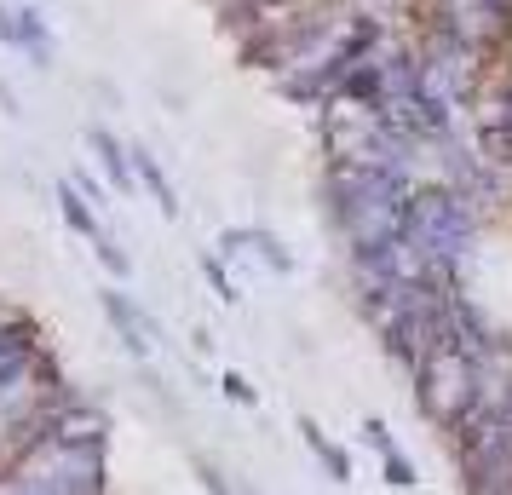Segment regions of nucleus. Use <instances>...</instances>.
<instances>
[{"instance_id":"f257e3e1","label":"nucleus","mask_w":512,"mask_h":495,"mask_svg":"<svg viewBox=\"0 0 512 495\" xmlns=\"http://www.w3.org/2000/svg\"><path fill=\"white\" fill-rule=\"evenodd\" d=\"M328 208H334V225L351 236V248L386 242V236L403 231L409 179H403V167L328 162Z\"/></svg>"},{"instance_id":"f03ea898","label":"nucleus","mask_w":512,"mask_h":495,"mask_svg":"<svg viewBox=\"0 0 512 495\" xmlns=\"http://www.w3.org/2000/svg\"><path fill=\"white\" fill-rule=\"evenodd\" d=\"M0 495H104V449L35 438L0 472Z\"/></svg>"},{"instance_id":"7ed1b4c3","label":"nucleus","mask_w":512,"mask_h":495,"mask_svg":"<svg viewBox=\"0 0 512 495\" xmlns=\"http://www.w3.org/2000/svg\"><path fill=\"white\" fill-rule=\"evenodd\" d=\"M397 236H403L432 271H455V260H461L466 242H472V208H466V196H455L449 185L409 190V208H403V231Z\"/></svg>"},{"instance_id":"20e7f679","label":"nucleus","mask_w":512,"mask_h":495,"mask_svg":"<svg viewBox=\"0 0 512 495\" xmlns=\"http://www.w3.org/2000/svg\"><path fill=\"white\" fill-rule=\"evenodd\" d=\"M489 363L478 357H466L461 346H443V352L420 357L415 363V403L432 415L438 426H455L466 415V403L478 392V380H484Z\"/></svg>"},{"instance_id":"39448f33","label":"nucleus","mask_w":512,"mask_h":495,"mask_svg":"<svg viewBox=\"0 0 512 495\" xmlns=\"http://www.w3.org/2000/svg\"><path fill=\"white\" fill-rule=\"evenodd\" d=\"M98 306H104V317H110V329L121 334V346L133 357H150V346H156V323L144 317V306H133L121 288H98Z\"/></svg>"},{"instance_id":"423d86ee","label":"nucleus","mask_w":512,"mask_h":495,"mask_svg":"<svg viewBox=\"0 0 512 495\" xmlns=\"http://www.w3.org/2000/svg\"><path fill=\"white\" fill-rule=\"evenodd\" d=\"M35 363H41V334H35V323H24V317L0 323V380L24 375Z\"/></svg>"},{"instance_id":"0eeeda50","label":"nucleus","mask_w":512,"mask_h":495,"mask_svg":"<svg viewBox=\"0 0 512 495\" xmlns=\"http://www.w3.org/2000/svg\"><path fill=\"white\" fill-rule=\"evenodd\" d=\"M127 156H133V173H139L144 185H150V196H156V208H162L167 219H173V213H179V196H173V179L162 173V162H156V156H150L144 144H133Z\"/></svg>"},{"instance_id":"6e6552de","label":"nucleus","mask_w":512,"mask_h":495,"mask_svg":"<svg viewBox=\"0 0 512 495\" xmlns=\"http://www.w3.org/2000/svg\"><path fill=\"white\" fill-rule=\"evenodd\" d=\"M87 144H93V156L104 162V173H110V179H116L121 190L133 185V167H127V144H121L116 133H110V127H87Z\"/></svg>"},{"instance_id":"1a4fd4ad","label":"nucleus","mask_w":512,"mask_h":495,"mask_svg":"<svg viewBox=\"0 0 512 495\" xmlns=\"http://www.w3.org/2000/svg\"><path fill=\"white\" fill-rule=\"evenodd\" d=\"M300 432H305V444H311V455L323 461L328 478H334V484H351V461H346V449H340V444H328L323 432H317V421H300Z\"/></svg>"},{"instance_id":"9d476101","label":"nucleus","mask_w":512,"mask_h":495,"mask_svg":"<svg viewBox=\"0 0 512 495\" xmlns=\"http://www.w3.org/2000/svg\"><path fill=\"white\" fill-rule=\"evenodd\" d=\"M58 208H64V225H70L75 236H87V242L98 236V213L87 208V196H81V185H58Z\"/></svg>"},{"instance_id":"9b49d317","label":"nucleus","mask_w":512,"mask_h":495,"mask_svg":"<svg viewBox=\"0 0 512 495\" xmlns=\"http://www.w3.org/2000/svg\"><path fill=\"white\" fill-rule=\"evenodd\" d=\"M93 248H98V260L110 265L116 277H127V271H133V260H127V254H121V248H116V242H110V236H104V231L93 236Z\"/></svg>"},{"instance_id":"f8f14e48","label":"nucleus","mask_w":512,"mask_h":495,"mask_svg":"<svg viewBox=\"0 0 512 495\" xmlns=\"http://www.w3.org/2000/svg\"><path fill=\"white\" fill-rule=\"evenodd\" d=\"M386 484H392V490H409V484H415V467L403 461V449H392V455H386Z\"/></svg>"},{"instance_id":"ddd939ff","label":"nucleus","mask_w":512,"mask_h":495,"mask_svg":"<svg viewBox=\"0 0 512 495\" xmlns=\"http://www.w3.org/2000/svg\"><path fill=\"white\" fill-rule=\"evenodd\" d=\"M202 271H208L213 294H219V300H225V306H236V283H231V277H225V265H219V260H202Z\"/></svg>"},{"instance_id":"4468645a","label":"nucleus","mask_w":512,"mask_h":495,"mask_svg":"<svg viewBox=\"0 0 512 495\" xmlns=\"http://www.w3.org/2000/svg\"><path fill=\"white\" fill-rule=\"evenodd\" d=\"M225 398H231V403H242V409H254V403H259V392H254V386H248L242 375H225Z\"/></svg>"},{"instance_id":"2eb2a0df","label":"nucleus","mask_w":512,"mask_h":495,"mask_svg":"<svg viewBox=\"0 0 512 495\" xmlns=\"http://www.w3.org/2000/svg\"><path fill=\"white\" fill-rule=\"evenodd\" d=\"M363 444L369 449H380V455H392V432H386V421H363Z\"/></svg>"}]
</instances>
